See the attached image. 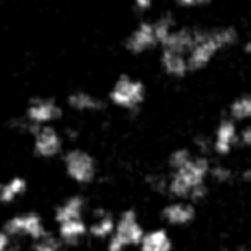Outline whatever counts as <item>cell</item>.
I'll use <instances>...</instances> for the list:
<instances>
[{"instance_id":"9","label":"cell","mask_w":251,"mask_h":251,"mask_svg":"<svg viewBox=\"0 0 251 251\" xmlns=\"http://www.w3.org/2000/svg\"><path fill=\"white\" fill-rule=\"evenodd\" d=\"M62 117V107L53 98H33L26 107L25 119L33 126H49Z\"/></svg>"},{"instance_id":"24","label":"cell","mask_w":251,"mask_h":251,"mask_svg":"<svg viewBox=\"0 0 251 251\" xmlns=\"http://www.w3.org/2000/svg\"><path fill=\"white\" fill-rule=\"evenodd\" d=\"M181 7H186V9H193V7H201V5L208 4L210 0H176Z\"/></svg>"},{"instance_id":"17","label":"cell","mask_w":251,"mask_h":251,"mask_svg":"<svg viewBox=\"0 0 251 251\" xmlns=\"http://www.w3.org/2000/svg\"><path fill=\"white\" fill-rule=\"evenodd\" d=\"M28 189V181L21 176L7 179V181L0 182V203L2 205H11L18 198H21Z\"/></svg>"},{"instance_id":"27","label":"cell","mask_w":251,"mask_h":251,"mask_svg":"<svg viewBox=\"0 0 251 251\" xmlns=\"http://www.w3.org/2000/svg\"><path fill=\"white\" fill-rule=\"evenodd\" d=\"M241 251H251V244H250V246H244V248H243V250H241Z\"/></svg>"},{"instance_id":"19","label":"cell","mask_w":251,"mask_h":251,"mask_svg":"<svg viewBox=\"0 0 251 251\" xmlns=\"http://www.w3.org/2000/svg\"><path fill=\"white\" fill-rule=\"evenodd\" d=\"M66 244L55 234H50L47 230L42 237L33 241V251H64Z\"/></svg>"},{"instance_id":"1","label":"cell","mask_w":251,"mask_h":251,"mask_svg":"<svg viewBox=\"0 0 251 251\" xmlns=\"http://www.w3.org/2000/svg\"><path fill=\"white\" fill-rule=\"evenodd\" d=\"M237 42V31L232 26L195 28L193 43L188 53L189 71H201L210 66L220 52L230 49Z\"/></svg>"},{"instance_id":"6","label":"cell","mask_w":251,"mask_h":251,"mask_svg":"<svg viewBox=\"0 0 251 251\" xmlns=\"http://www.w3.org/2000/svg\"><path fill=\"white\" fill-rule=\"evenodd\" d=\"M64 171L71 181L90 184L97 177V162L91 153L81 148H73L64 155Z\"/></svg>"},{"instance_id":"20","label":"cell","mask_w":251,"mask_h":251,"mask_svg":"<svg viewBox=\"0 0 251 251\" xmlns=\"http://www.w3.org/2000/svg\"><path fill=\"white\" fill-rule=\"evenodd\" d=\"M210 177L217 182H229L232 179V171L224 165H210Z\"/></svg>"},{"instance_id":"11","label":"cell","mask_w":251,"mask_h":251,"mask_svg":"<svg viewBox=\"0 0 251 251\" xmlns=\"http://www.w3.org/2000/svg\"><path fill=\"white\" fill-rule=\"evenodd\" d=\"M196 210L189 200H176L162 208V219L167 226L184 227L195 220Z\"/></svg>"},{"instance_id":"26","label":"cell","mask_w":251,"mask_h":251,"mask_svg":"<svg viewBox=\"0 0 251 251\" xmlns=\"http://www.w3.org/2000/svg\"><path fill=\"white\" fill-rule=\"evenodd\" d=\"M243 181L246 182V184H251V169H246V171L243 172Z\"/></svg>"},{"instance_id":"10","label":"cell","mask_w":251,"mask_h":251,"mask_svg":"<svg viewBox=\"0 0 251 251\" xmlns=\"http://www.w3.org/2000/svg\"><path fill=\"white\" fill-rule=\"evenodd\" d=\"M237 143H239V131H237L236 121H232V119L220 121L215 129V134H213V151L217 155H227L234 150Z\"/></svg>"},{"instance_id":"14","label":"cell","mask_w":251,"mask_h":251,"mask_svg":"<svg viewBox=\"0 0 251 251\" xmlns=\"http://www.w3.org/2000/svg\"><path fill=\"white\" fill-rule=\"evenodd\" d=\"M140 251H172V237L165 229H151L143 234Z\"/></svg>"},{"instance_id":"8","label":"cell","mask_w":251,"mask_h":251,"mask_svg":"<svg viewBox=\"0 0 251 251\" xmlns=\"http://www.w3.org/2000/svg\"><path fill=\"white\" fill-rule=\"evenodd\" d=\"M64 140L52 124L40 126L33 133V151L40 158H53L62 151Z\"/></svg>"},{"instance_id":"25","label":"cell","mask_w":251,"mask_h":251,"mask_svg":"<svg viewBox=\"0 0 251 251\" xmlns=\"http://www.w3.org/2000/svg\"><path fill=\"white\" fill-rule=\"evenodd\" d=\"M243 49H244V53H246L248 57H251V36L246 40V42H244V47H243Z\"/></svg>"},{"instance_id":"16","label":"cell","mask_w":251,"mask_h":251,"mask_svg":"<svg viewBox=\"0 0 251 251\" xmlns=\"http://www.w3.org/2000/svg\"><path fill=\"white\" fill-rule=\"evenodd\" d=\"M115 229V217L108 212H98L88 224V234L95 239H108Z\"/></svg>"},{"instance_id":"13","label":"cell","mask_w":251,"mask_h":251,"mask_svg":"<svg viewBox=\"0 0 251 251\" xmlns=\"http://www.w3.org/2000/svg\"><path fill=\"white\" fill-rule=\"evenodd\" d=\"M84 210H86V201H84L83 196H69L66 201H62L55 208L53 220L57 224H60V222H66V220L83 219Z\"/></svg>"},{"instance_id":"21","label":"cell","mask_w":251,"mask_h":251,"mask_svg":"<svg viewBox=\"0 0 251 251\" xmlns=\"http://www.w3.org/2000/svg\"><path fill=\"white\" fill-rule=\"evenodd\" d=\"M12 246H14V237L5 229H2L0 230V251H9Z\"/></svg>"},{"instance_id":"2","label":"cell","mask_w":251,"mask_h":251,"mask_svg":"<svg viewBox=\"0 0 251 251\" xmlns=\"http://www.w3.org/2000/svg\"><path fill=\"white\" fill-rule=\"evenodd\" d=\"M210 177V162L193 155L188 162L171 169L167 177V193L177 200H201L206 195V179Z\"/></svg>"},{"instance_id":"22","label":"cell","mask_w":251,"mask_h":251,"mask_svg":"<svg viewBox=\"0 0 251 251\" xmlns=\"http://www.w3.org/2000/svg\"><path fill=\"white\" fill-rule=\"evenodd\" d=\"M239 141H241V145H244V147L251 148V124H246L243 127V129H241Z\"/></svg>"},{"instance_id":"5","label":"cell","mask_w":251,"mask_h":251,"mask_svg":"<svg viewBox=\"0 0 251 251\" xmlns=\"http://www.w3.org/2000/svg\"><path fill=\"white\" fill-rule=\"evenodd\" d=\"M145 95H147V88H145L143 81L122 74L112 84L110 91H108V100L119 108L134 110L145 101Z\"/></svg>"},{"instance_id":"15","label":"cell","mask_w":251,"mask_h":251,"mask_svg":"<svg viewBox=\"0 0 251 251\" xmlns=\"http://www.w3.org/2000/svg\"><path fill=\"white\" fill-rule=\"evenodd\" d=\"M57 226H59L57 236L64 241V244H76L84 236H88V224L84 222V219L66 220V222H60Z\"/></svg>"},{"instance_id":"4","label":"cell","mask_w":251,"mask_h":251,"mask_svg":"<svg viewBox=\"0 0 251 251\" xmlns=\"http://www.w3.org/2000/svg\"><path fill=\"white\" fill-rule=\"evenodd\" d=\"M145 229L140 222V217L134 210H126L115 219V229L108 237V251H126L127 248L140 246Z\"/></svg>"},{"instance_id":"18","label":"cell","mask_w":251,"mask_h":251,"mask_svg":"<svg viewBox=\"0 0 251 251\" xmlns=\"http://www.w3.org/2000/svg\"><path fill=\"white\" fill-rule=\"evenodd\" d=\"M229 114H230V119L236 122L251 121V91L237 97L236 100L230 103Z\"/></svg>"},{"instance_id":"23","label":"cell","mask_w":251,"mask_h":251,"mask_svg":"<svg viewBox=\"0 0 251 251\" xmlns=\"http://www.w3.org/2000/svg\"><path fill=\"white\" fill-rule=\"evenodd\" d=\"M133 5L138 12H148L153 7V0H133Z\"/></svg>"},{"instance_id":"7","label":"cell","mask_w":251,"mask_h":251,"mask_svg":"<svg viewBox=\"0 0 251 251\" xmlns=\"http://www.w3.org/2000/svg\"><path fill=\"white\" fill-rule=\"evenodd\" d=\"M4 229L12 237H28L31 241L38 239L47 232L42 215H38L36 212H25L11 217L4 224Z\"/></svg>"},{"instance_id":"3","label":"cell","mask_w":251,"mask_h":251,"mask_svg":"<svg viewBox=\"0 0 251 251\" xmlns=\"http://www.w3.org/2000/svg\"><path fill=\"white\" fill-rule=\"evenodd\" d=\"M176 28L171 14H162L151 21H141L126 38V50L134 55H141L153 49H160L171 31Z\"/></svg>"},{"instance_id":"12","label":"cell","mask_w":251,"mask_h":251,"mask_svg":"<svg viewBox=\"0 0 251 251\" xmlns=\"http://www.w3.org/2000/svg\"><path fill=\"white\" fill-rule=\"evenodd\" d=\"M67 105L73 110L81 112V114H93L103 108V103L98 97H95L93 93L84 90H77L67 97Z\"/></svg>"}]
</instances>
